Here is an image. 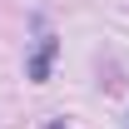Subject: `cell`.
Returning a JSON list of instances; mask_svg holds the SVG:
<instances>
[{"instance_id": "cell-1", "label": "cell", "mask_w": 129, "mask_h": 129, "mask_svg": "<svg viewBox=\"0 0 129 129\" xmlns=\"http://www.w3.org/2000/svg\"><path fill=\"white\" fill-rule=\"evenodd\" d=\"M50 60H55V35L40 30V45H35V60H30V80H50Z\"/></svg>"}, {"instance_id": "cell-2", "label": "cell", "mask_w": 129, "mask_h": 129, "mask_svg": "<svg viewBox=\"0 0 129 129\" xmlns=\"http://www.w3.org/2000/svg\"><path fill=\"white\" fill-rule=\"evenodd\" d=\"M50 129H64V124H60V119H55V124H50Z\"/></svg>"}, {"instance_id": "cell-3", "label": "cell", "mask_w": 129, "mask_h": 129, "mask_svg": "<svg viewBox=\"0 0 129 129\" xmlns=\"http://www.w3.org/2000/svg\"><path fill=\"white\" fill-rule=\"evenodd\" d=\"M124 129H129V124H124Z\"/></svg>"}]
</instances>
